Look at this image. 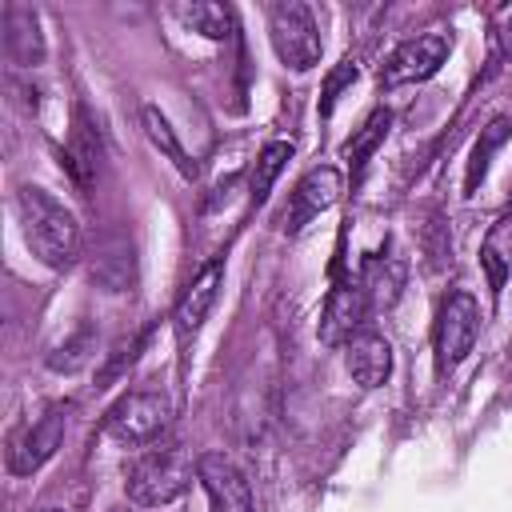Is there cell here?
<instances>
[{"label": "cell", "instance_id": "cell-1", "mask_svg": "<svg viewBox=\"0 0 512 512\" xmlns=\"http://www.w3.org/2000/svg\"><path fill=\"white\" fill-rule=\"evenodd\" d=\"M16 212H20L24 240H28L32 256L40 264L64 272V268H72L80 260V224L52 192H44L36 184H20Z\"/></svg>", "mask_w": 512, "mask_h": 512}, {"label": "cell", "instance_id": "cell-16", "mask_svg": "<svg viewBox=\"0 0 512 512\" xmlns=\"http://www.w3.org/2000/svg\"><path fill=\"white\" fill-rule=\"evenodd\" d=\"M480 264H484V272H488V288L500 292V288L508 284V276H512V212L500 216V220L488 228V236H484V244H480Z\"/></svg>", "mask_w": 512, "mask_h": 512}, {"label": "cell", "instance_id": "cell-6", "mask_svg": "<svg viewBox=\"0 0 512 512\" xmlns=\"http://www.w3.org/2000/svg\"><path fill=\"white\" fill-rule=\"evenodd\" d=\"M64 424H68V404H52L44 416H36L28 428H20L12 436V448H8V472L12 476L40 472L64 440Z\"/></svg>", "mask_w": 512, "mask_h": 512}, {"label": "cell", "instance_id": "cell-20", "mask_svg": "<svg viewBox=\"0 0 512 512\" xmlns=\"http://www.w3.org/2000/svg\"><path fill=\"white\" fill-rule=\"evenodd\" d=\"M288 160H292V140H272V144L260 148L256 168H252V180H248L252 204H264L268 200V192H272V184H276V176L284 172Z\"/></svg>", "mask_w": 512, "mask_h": 512}, {"label": "cell", "instance_id": "cell-2", "mask_svg": "<svg viewBox=\"0 0 512 512\" xmlns=\"http://www.w3.org/2000/svg\"><path fill=\"white\" fill-rule=\"evenodd\" d=\"M196 464L180 452V448H148L144 456H136L124 472V496L136 508H164L172 500H180L192 484Z\"/></svg>", "mask_w": 512, "mask_h": 512}, {"label": "cell", "instance_id": "cell-4", "mask_svg": "<svg viewBox=\"0 0 512 512\" xmlns=\"http://www.w3.org/2000/svg\"><path fill=\"white\" fill-rule=\"evenodd\" d=\"M268 40L280 56L284 68L292 72H308L320 64V28H316V16L308 4L300 0H276L268 4Z\"/></svg>", "mask_w": 512, "mask_h": 512}, {"label": "cell", "instance_id": "cell-11", "mask_svg": "<svg viewBox=\"0 0 512 512\" xmlns=\"http://www.w3.org/2000/svg\"><path fill=\"white\" fill-rule=\"evenodd\" d=\"M88 276L92 284H100L104 292H128L136 284V256H132V244L116 232L100 236L92 256H88Z\"/></svg>", "mask_w": 512, "mask_h": 512}, {"label": "cell", "instance_id": "cell-13", "mask_svg": "<svg viewBox=\"0 0 512 512\" xmlns=\"http://www.w3.org/2000/svg\"><path fill=\"white\" fill-rule=\"evenodd\" d=\"M4 52L12 64L20 68H36L44 64V32H40V16L32 4H8L4 8Z\"/></svg>", "mask_w": 512, "mask_h": 512}, {"label": "cell", "instance_id": "cell-22", "mask_svg": "<svg viewBox=\"0 0 512 512\" xmlns=\"http://www.w3.org/2000/svg\"><path fill=\"white\" fill-rule=\"evenodd\" d=\"M388 128H392V112H388V108H376V112H372V116L360 124V132H356V136L344 144L348 164H352V168H364V164H368V156H372V152L384 144Z\"/></svg>", "mask_w": 512, "mask_h": 512}, {"label": "cell", "instance_id": "cell-27", "mask_svg": "<svg viewBox=\"0 0 512 512\" xmlns=\"http://www.w3.org/2000/svg\"><path fill=\"white\" fill-rule=\"evenodd\" d=\"M112 512H136V508H112Z\"/></svg>", "mask_w": 512, "mask_h": 512}, {"label": "cell", "instance_id": "cell-17", "mask_svg": "<svg viewBox=\"0 0 512 512\" xmlns=\"http://www.w3.org/2000/svg\"><path fill=\"white\" fill-rule=\"evenodd\" d=\"M512 136V120L508 116H496L488 120V128H480V140L472 148V160H468V172H464V196H476L480 180L488 176V164H492V152L504 148V140Z\"/></svg>", "mask_w": 512, "mask_h": 512}, {"label": "cell", "instance_id": "cell-9", "mask_svg": "<svg viewBox=\"0 0 512 512\" xmlns=\"http://www.w3.org/2000/svg\"><path fill=\"white\" fill-rule=\"evenodd\" d=\"M340 192H344V176H340V168H332V164L308 168V172L300 176L296 192H292V204L284 208V228H288V232L304 228L312 216L328 212V208L340 200Z\"/></svg>", "mask_w": 512, "mask_h": 512}, {"label": "cell", "instance_id": "cell-14", "mask_svg": "<svg viewBox=\"0 0 512 512\" xmlns=\"http://www.w3.org/2000/svg\"><path fill=\"white\" fill-rule=\"evenodd\" d=\"M344 364H348V376H352L360 388H380V384L392 376V344H388L380 332L360 328V332L344 344Z\"/></svg>", "mask_w": 512, "mask_h": 512}, {"label": "cell", "instance_id": "cell-8", "mask_svg": "<svg viewBox=\"0 0 512 512\" xmlns=\"http://www.w3.org/2000/svg\"><path fill=\"white\" fill-rule=\"evenodd\" d=\"M196 480H200L212 512H256V500H252V488H248L244 472L224 452L196 456Z\"/></svg>", "mask_w": 512, "mask_h": 512}, {"label": "cell", "instance_id": "cell-19", "mask_svg": "<svg viewBox=\"0 0 512 512\" xmlns=\"http://www.w3.org/2000/svg\"><path fill=\"white\" fill-rule=\"evenodd\" d=\"M180 24H188L192 32L208 36V40H228L232 36V8L212 4V0H192V4H176Z\"/></svg>", "mask_w": 512, "mask_h": 512}, {"label": "cell", "instance_id": "cell-12", "mask_svg": "<svg viewBox=\"0 0 512 512\" xmlns=\"http://www.w3.org/2000/svg\"><path fill=\"white\" fill-rule=\"evenodd\" d=\"M368 312V296H364V284H336L328 304H324V316H320V340L328 348L336 344H348L356 332H360V320Z\"/></svg>", "mask_w": 512, "mask_h": 512}, {"label": "cell", "instance_id": "cell-15", "mask_svg": "<svg viewBox=\"0 0 512 512\" xmlns=\"http://www.w3.org/2000/svg\"><path fill=\"white\" fill-rule=\"evenodd\" d=\"M64 164H68V172H72V180H76L80 188H92L96 176H100V136H96V128H92V120H88L84 112H76Z\"/></svg>", "mask_w": 512, "mask_h": 512}, {"label": "cell", "instance_id": "cell-23", "mask_svg": "<svg viewBox=\"0 0 512 512\" xmlns=\"http://www.w3.org/2000/svg\"><path fill=\"white\" fill-rule=\"evenodd\" d=\"M92 352H96V336H92L88 328H80V332L64 336V340L48 352V368H52V372H80V368L92 360Z\"/></svg>", "mask_w": 512, "mask_h": 512}, {"label": "cell", "instance_id": "cell-10", "mask_svg": "<svg viewBox=\"0 0 512 512\" xmlns=\"http://www.w3.org/2000/svg\"><path fill=\"white\" fill-rule=\"evenodd\" d=\"M220 284H224V264L220 260H208L192 280H188V288L180 292V300H176V332L180 336H196L200 332V324L208 320V312H212V304H216V296H220Z\"/></svg>", "mask_w": 512, "mask_h": 512}, {"label": "cell", "instance_id": "cell-18", "mask_svg": "<svg viewBox=\"0 0 512 512\" xmlns=\"http://www.w3.org/2000/svg\"><path fill=\"white\" fill-rule=\"evenodd\" d=\"M144 132H148V140H152V144H156V148L176 164V172H180L184 180H196V172H200V168H196V160L184 152V144H180L176 128L168 124V116H164L160 108H152V104L144 108Z\"/></svg>", "mask_w": 512, "mask_h": 512}, {"label": "cell", "instance_id": "cell-3", "mask_svg": "<svg viewBox=\"0 0 512 512\" xmlns=\"http://www.w3.org/2000/svg\"><path fill=\"white\" fill-rule=\"evenodd\" d=\"M172 424V400L156 388H132L104 412V436L124 448H144Z\"/></svg>", "mask_w": 512, "mask_h": 512}, {"label": "cell", "instance_id": "cell-21", "mask_svg": "<svg viewBox=\"0 0 512 512\" xmlns=\"http://www.w3.org/2000/svg\"><path fill=\"white\" fill-rule=\"evenodd\" d=\"M400 288H404V264L400 260H376V264H368L364 296L372 300V308H392L400 300Z\"/></svg>", "mask_w": 512, "mask_h": 512}, {"label": "cell", "instance_id": "cell-5", "mask_svg": "<svg viewBox=\"0 0 512 512\" xmlns=\"http://www.w3.org/2000/svg\"><path fill=\"white\" fill-rule=\"evenodd\" d=\"M480 336V304L472 292H452L436 312V360L440 368H456Z\"/></svg>", "mask_w": 512, "mask_h": 512}, {"label": "cell", "instance_id": "cell-24", "mask_svg": "<svg viewBox=\"0 0 512 512\" xmlns=\"http://www.w3.org/2000/svg\"><path fill=\"white\" fill-rule=\"evenodd\" d=\"M356 76H360V68H356V60H344V64H340V68H336V72L328 76V84H324V104H320V112H324V116L332 112V104H336V92H340L344 84H352Z\"/></svg>", "mask_w": 512, "mask_h": 512}, {"label": "cell", "instance_id": "cell-7", "mask_svg": "<svg viewBox=\"0 0 512 512\" xmlns=\"http://www.w3.org/2000/svg\"><path fill=\"white\" fill-rule=\"evenodd\" d=\"M452 40L444 32H424L404 40L400 48H392V56L380 68V88H400V84H420L428 76L440 72V64L448 60Z\"/></svg>", "mask_w": 512, "mask_h": 512}, {"label": "cell", "instance_id": "cell-25", "mask_svg": "<svg viewBox=\"0 0 512 512\" xmlns=\"http://www.w3.org/2000/svg\"><path fill=\"white\" fill-rule=\"evenodd\" d=\"M504 52H508V56H512V20H508V24H504Z\"/></svg>", "mask_w": 512, "mask_h": 512}, {"label": "cell", "instance_id": "cell-26", "mask_svg": "<svg viewBox=\"0 0 512 512\" xmlns=\"http://www.w3.org/2000/svg\"><path fill=\"white\" fill-rule=\"evenodd\" d=\"M40 512H72V508H40Z\"/></svg>", "mask_w": 512, "mask_h": 512}]
</instances>
